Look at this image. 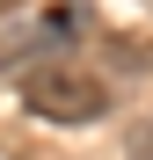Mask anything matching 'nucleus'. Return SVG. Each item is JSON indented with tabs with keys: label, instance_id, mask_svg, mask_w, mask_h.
Here are the masks:
<instances>
[{
	"label": "nucleus",
	"instance_id": "3",
	"mask_svg": "<svg viewBox=\"0 0 153 160\" xmlns=\"http://www.w3.org/2000/svg\"><path fill=\"white\" fill-rule=\"evenodd\" d=\"M15 8H22V0H0V22H8V15H15Z\"/></svg>",
	"mask_w": 153,
	"mask_h": 160
},
{
	"label": "nucleus",
	"instance_id": "1",
	"mask_svg": "<svg viewBox=\"0 0 153 160\" xmlns=\"http://www.w3.org/2000/svg\"><path fill=\"white\" fill-rule=\"evenodd\" d=\"M22 109L37 124H59V131H88L110 117V80L80 58H44L22 73Z\"/></svg>",
	"mask_w": 153,
	"mask_h": 160
},
{
	"label": "nucleus",
	"instance_id": "2",
	"mask_svg": "<svg viewBox=\"0 0 153 160\" xmlns=\"http://www.w3.org/2000/svg\"><path fill=\"white\" fill-rule=\"evenodd\" d=\"M124 160H153V117L124 131Z\"/></svg>",
	"mask_w": 153,
	"mask_h": 160
}]
</instances>
